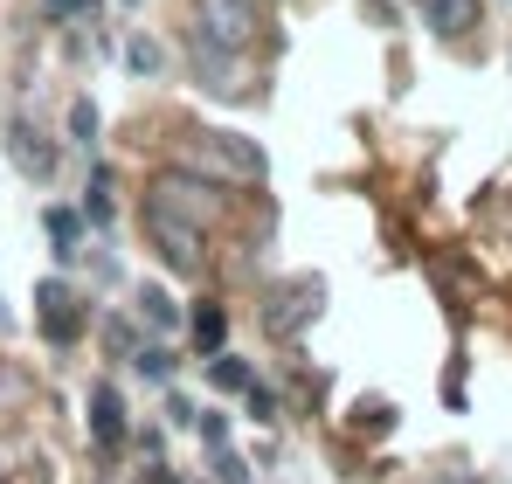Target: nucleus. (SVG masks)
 Wrapping results in <instances>:
<instances>
[{"label": "nucleus", "instance_id": "1", "mask_svg": "<svg viewBox=\"0 0 512 484\" xmlns=\"http://www.w3.org/2000/svg\"><path fill=\"white\" fill-rule=\"evenodd\" d=\"M256 28H263V0H194V49H243L256 42Z\"/></svg>", "mask_w": 512, "mask_h": 484}, {"label": "nucleus", "instance_id": "2", "mask_svg": "<svg viewBox=\"0 0 512 484\" xmlns=\"http://www.w3.org/2000/svg\"><path fill=\"white\" fill-rule=\"evenodd\" d=\"M146 236H153V249H160V263H167L173 277H201V263H208V249H201V222L173 215L167 201L146 194Z\"/></svg>", "mask_w": 512, "mask_h": 484}, {"label": "nucleus", "instance_id": "3", "mask_svg": "<svg viewBox=\"0 0 512 484\" xmlns=\"http://www.w3.org/2000/svg\"><path fill=\"white\" fill-rule=\"evenodd\" d=\"M201 160L215 166L222 180H236V187H263V173H270L263 146L243 139V132H208V139H201Z\"/></svg>", "mask_w": 512, "mask_h": 484}, {"label": "nucleus", "instance_id": "4", "mask_svg": "<svg viewBox=\"0 0 512 484\" xmlns=\"http://www.w3.org/2000/svg\"><path fill=\"white\" fill-rule=\"evenodd\" d=\"M153 201H167L173 215H187V222H201V229L222 215V194H215L208 180H194V173H160V180H153Z\"/></svg>", "mask_w": 512, "mask_h": 484}, {"label": "nucleus", "instance_id": "5", "mask_svg": "<svg viewBox=\"0 0 512 484\" xmlns=\"http://www.w3.org/2000/svg\"><path fill=\"white\" fill-rule=\"evenodd\" d=\"M35 305H42V312H35V319H42V339H56V346H63V339H77V332H84V298H77L70 284H56V277H49V284L35 291Z\"/></svg>", "mask_w": 512, "mask_h": 484}, {"label": "nucleus", "instance_id": "6", "mask_svg": "<svg viewBox=\"0 0 512 484\" xmlns=\"http://www.w3.org/2000/svg\"><path fill=\"white\" fill-rule=\"evenodd\" d=\"M90 436H97V450H118V443H125V402H118L111 381L90 395Z\"/></svg>", "mask_w": 512, "mask_h": 484}, {"label": "nucleus", "instance_id": "7", "mask_svg": "<svg viewBox=\"0 0 512 484\" xmlns=\"http://www.w3.org/2000/svg\"><path fill=\"white\" fill-rule=\"evenodd\" d=\"M416 7L436 35H471L478 28V0H416Z\"/></svg>", "mask_w": 512, "mask_h": 484}, {"label": "nucleus", "instance_id": "8", "mask_svg": "<svg viewBox=\"0 0 512 484\" xmlns=\"http://www.w3.org/2000/svg\"><path fill=\"white\" fill-rule=\"evenodd\" d=\"M7 153L21 160V173H49V160H56V153L42 146V132H35V125H7Z\"/></svg>", "mask_w": 512, "mask_h": 484}, {"label": "nucleus", "instance_id": "9", "mask_svg": "<svg viewBox=\"0 0 512 484\" xmlns=\"http://www.w3.org/2000/svg\"><path fill=\"white\" fill-rule=\"evenodd\" d=\"M208 381H215L222 395H250V367H243L236 353H222V346H215V367H208Z\"/></svg>", "mask_w": 512, "mask_h": 484}, {"label": "nucleus", "instance_id": "10", "mask_svg": "<svg viewBox=\"0 0 512 484\" xmlns=\"http://www.w3.org/2000/svg\"><path fill=\"white\" fill-rule=\"evenodd\" d=\"M49 236H56V249H63V256H77V242H84V222H77L70 208H49Z\"/></svg>", "mask_w": 512, "mask_h": 484}, {"label": "nucleus", "instance_id": "11", "mask_svg": "<svg viewBox=\"0 0 512 484\" xmlns=\"http://www.w3.org/2000/svg\"><path fill=\"white\" fill-rule=\"evenodd\" d=\"M194 346H201V353L222 346V305H201V312H194Z\"/></svg>", "mask_w": 512, "mask_h": 484}, {"label": "nucleus", "instance_id": "12", "mask_svg": "<svg viewBox=\"0 0 512 484\" xmlns=\"http://www.w3.org/2000/svg\"><path fill=\"white\" fill-rule=\"evenodd\" d=\"M42 14H56V21H90L97 0H42Z\"/></svg>", "mask_w": 512, "mask_h": 484}, {"label": "nucleus", "instance_id": "13", "mask_svg": "<svg viewBox=\"0 0 512 484\" xmlns=\"http://www.w3.org/2000/svg\"><path fill=\"white\" fill-rule=\"evenodd\" d=\"M70 132H77V146H97V104H77L70 111Z\"/></svg>", "mask_w": 512, "mask_h": 484}, {"label": "nucleus", "instance_id": "14", "mask_svg": "<svg viewBox=\"0 0 512 484\" xmlns=\"http://www.w3.org/2000/svg\"><path fill=\"white\" fill-rule=\"evenodd\" d=\"M90 222H111V173L90 180Z\"/></svg>", "mask_w": 512, "mask_h": 484}, {"label": "nucleus", "instance_id": "15", "mask_svg": "<svg viewBox=\"0 0 512 484\" xmlns=\"http://www.w3.org/2000/svg\"><path fill=\"white\" fill-rule=\"evenodd\" d=\"M139 305H146V319H153V325H173V305H167V291H139Z\"/></svg>", "mask_w": 512, "mask_h": 484}, {"label": "nucleus", "instance_id": "16", "mask_svg": "<svg viewBox=\"0 0 512 484\" xmlns=\"http://www.w3.org/2000/svg\"><path fill=\"white\" fill-rule=\"evenodd\" d=\"M125 56H132V70H139V77H153V70H160V49H153V42H132Z\"/></svg>", "mask_w": 512, "mask_h": 484}, {"label": "nucleus", "instance_id": "17", "mask_svg": "<svg viewBox=\"0 0 512 484\" xmlns=\"http://www.w3.org/2000/svg\"><path fill=\"white\" fill-rule=\"evenodd\" d=\"M104 339H111V353H132V346H139V339H132V325H125V319H111V332H104Z\"/></svg>", "mask_w": 512, "mask_h": 484}, {"label": "nucleus", "instance_id": "18", "mask_svg": "<svg viewBox=\"0 0 512 484\" xmlns=\"http://www.w3.org/2000/svg\"><path fill=\"white\" fill-rule=\"evenodd\" d=\"M215 478H222V484H243V464H236V457H222V450H215Z\"/></svg>", "mask_w": 512, "mask_h": 484}]
</instances>
